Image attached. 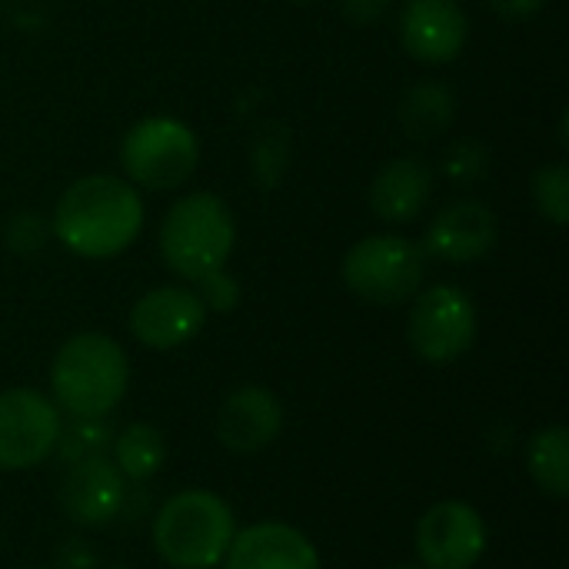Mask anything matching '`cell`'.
<instances>
[{"instance_id": "cell-1", "label": "cell", "mask_w": 569, "mask_h": 569, "mask_svg": "<svg viewBox=\"0 0 569 569\" xmlns=\"http://www.w3.org/2000/svg\"><path fill=\"white\" fill-rule=\"evenodd\" d=\"M143 230V197L117 173H87L73 180L50 217V233L73 257L110 260L133 247Z\"/></svg>"}, {"instance_id": "cell-2", "label": "cell", "mask_w": 569, "mask_h": 569, "mask_svg": "<svg viewBox=\"0 0 569 569\" xmlns=\"http://www.w3.org/2000/svg\"><path fill=\"white\" fill-rule=\"evenodd\" d=\"M130 360L97 330L73 333L50 360V400L70 420H107L127 397Z\"/></svg>"}, {"instance_id": "cell-3", "label": "cell", "mask_w": 569, "mask_h": 569, "mask_svg": "<svg viewBox=\"0 0 569 569\" xmlns=\"http://www.w3.org/2000/svg\"><path fill=\"white\" fill-rule=\"evenodd\" d=\"M233 507L203 487L167 497L150 523V543L170 569H217L233 543Z\"/></svg>"}, {"instance_id": "cell-4", "label": "cell", "mask_w": 569, "mask_h": 569, "mask_svg": "<svg viewBox=\"0 0 569 569\" xmlns=\"http://www.w3.org/2000/svg\"><path fill=\"white\" fill-rule=\"evenodd\" d=\"M237 243V223L223 197L197 190L183 193L160 223V257L170 273L183 277L187 283H200L220 270Z\"/></svg>"}, {"instance_id": "cell-5", "label": "cell", "mask_w": 569, "mask_h": 569, "mask_svg": "<svg viewBox=\"0 0 569 569\" xmlns=\"http://www.w3.org/2000/svg\"><path fill=\"white\" fill-rule=\"evenodd\" d=\"M340 277L353 297L377 307H400L423 290L427 253L410 237L373 233L347 250L340 263Z\"/></svg>"}, {"instance_id": "cell-6", "label": "cell", "mask_w": 569, "mask_h": 569, "mask_svg": "<svg viewBox=\"0 0 569 569\" xmlns=\"http://www.w3.org/2000/svg\"><path fill=\"white\" fill-rule=\"evenodd\" d=\"M120 163L137 190H177L197 173L200 140L177 117H143L123 133Z\"/></svg>"}, {"instance_id": "cell-7", "label": "cell", "mask_w": 569, "mask_h": 569, "mask_svg": "<svg viewBox=\"0 0 569 569\" xmlns=\"http://www.w3.org/2000/svg\"><path fill=\"white\" fill-rule=\"evenodd\" d=\"M477 340V307L453 283H433L410 300L407 343L430 367L457 363Z\"/></svg>"}, {"instance_id": "cell-8", "label": "cell", "mask_w": 569, "mask_h": 569, "mask_svg": "<svg viewBox=\"0 0 569 569\" xmlns=\"http://www.w3.org/2000/svg\"><path fill=\"white\" fill-rule=\"evenodd\" d=\"M63 413L57 403L30 387L0 393V473H23L57 453Z\"/></svg>"}, {"instance_id": "cell-9", "label": "cell", "mask_w": 569, "mask_h": 569, "mask_svg": "<svg viewBox=\"0 0 569 569\" xmlns=\"http://www.w3.org/2000/svg\"><path fill=\"white\" fill-rule=\"evenodd\" d=\"M490 543L487 520L463 500L433 503L413 530V547L423 569H473Z\"/></svg>"}, {"instance_id": "cell-10", "label": "cell", "mask_w": 569, "mask_h": 569, "mask_svg": "<svg viewBox=\"0 0 569 569\" xmlns=\"http://www.w3.org/2000/svg\"><path fill=\"white\" fill-rule=\"evenodd\" d=\"M130 500L123 473L113 467L110 453L83 457L67 463L57 487V507L77 530H103L123 517Z\"/></svg>"}, {"instance_id": "cell-11", "label": "cell", "mask_w": 569, "mask_h": 569, "mask_svg": "<svg viewBox=\"0 0 569 569\" xmlns=\"http://www.w3.org/2000/svg\"><path fill=\"white\" fill-rule=\"evenodd\" d=\"M207 307L193 287H153L147 290L127 317L133 340L147 350H177L190 343L207 327Z\"/></svg>"}, {"instance_id": "cell-12", "label": "cell", "mask_w": 569, "mask_h": 569, "mask_svg": "<svg viewBox=\"0 0 569 569\" xmlns=\"http://www.w3.org/2000/svg\"><path fill=\"white\" fill-rule=\"evenodd\" d=\"M470 40V17L457 0H407L400 10L403 50L430 67L450 63Z\"/></svg>"}, {"instance_id": "cell-13", "label": "cell", "mask_w": 569, "mask_h": 569, "mask_svg": "<svg viewBox=\"0 0 569 569\" xmlns=\"http://www.w3.org/2000/svg\"><path fill=\"white\" fill-rule=\"evenodd\" d=\"M213 433L227 453L253 457L270 443H277V437L283 433V403L277 400L273 390L260 383L237 387L220 403Z\"/></svg>"}, {"instance_id": "cell-14", "label": "cell", "mask_w": 569, "mask_h": 569, "mask_svg": "<svg viewBox=\"0 0 569 569\" xmlns=\"http://www.w3.org/2000/svg\"><path fill=\"white\" fill-rule=\"evenodd\" d=\"M497 213L483 200L447 203L423 233V253L443 263H473L497 247Z\"/></svg>"}, {"instance_id": "cell-15", "label": "cell", "mask_w": 569, "mask_h": 569, "mask_svg": "<svg viewBox=\"0 0 569 569\" xmlns=\"http://www.w3.org/2000/svg\"><path fill=\"white\" fill-rule=\"evenodd\" d=\"M223 569H323L313 540L283 520H260L233 533Z\"/></svg>"}, {"instance_id": "cell-16", "label": "cell", "mask_w": 569, "mask_h": 569, "mask_svg": "<svg viewBox=\"0 0 569 569\" xmlns=\"http://www.w3.org/2000/svg\"><path fill=\"white\" fill-rule=\"evenodd\" d=\"M433 197V170L423 157H397L377 170L370 183V207L387 223L417 220Z\"/></svg>"}, {"instance_id": "cell-17", "label": "cell", "mask_w": 569, "mask_h": 569, "mask_svg": "<svg viewBox=\"0 0 569 569\" xmlns=\"http://www.w3.org/2000/svg\"><path fill=\"white\" fill-rule=\"evenodd\" d=\"M453 117H457V97L440 80H420L400 100V127L417 143H427L447 133Z\"/></svg>"}, {"instance_id": "cell-18", "label": "cell", "mask_w": 569, "mask_h": 569, "mask_svg": "<svg viewBox=\"0 0 569 569\" xmlns=\"http://www.w3.org/2000/svg\"><path fill=\"white\" fill-rule=\"evenodd\" d=\"M110 460L127 483H147L167 463V437L153 423H127L110 440Z\"/></svg>"}, {"instance_id": "cell-19", "label": "cell", "mask_w": 569, "mask_h": 569, "mask_svg": "<svg viewBox=\"0 0 569 569\" xmlns=\"http://www.w3.org/2000/svg\"><path fill=\"white\" fill-rule=\"evenodd\" d=\"M527 473L537 483L540 493L550 500H567L569 497V430L563 423L543 427L527 440L523 453Z\"/></svg>"}, {"instance_id": "cell-20", "label": "cell", "mask_w": 569, "mask_h": 569, "mask_svg": "<svg viewBox=\"0 0 569 569\" xmlns=\"http://www.w3.org/2000/svg\"><path fill=\"white\" fill-rule=\"evenodd\" d=\"M253 177L263 190H273L290 167V130L283 123H263L253 140Z\"/></svg>"}, {"instance_id": "cell-21", "label": "cell", "mask_w": 569, "mask_h": 569, "mask_svg": "<svg viewBox=\"0 0 569 569\" xmlns=\"http://www.w3.org/2000/svg\"><path fill=\"white\" fill-rule=\"evenodd\" d=\"M533 203L540 210L543 220H550L553 227H567L569 223V167L567 163H547L533 173L530 183Z\"/></svg>"}, {"instance_id": "cell-22", "label": "cell", "mask_w": 569, "mask_h": 569, "mask_svg": "<svg viewBox=\"0 0 569 569\" xmlns=\"http://www.w3.org/2000/svg\"><path fill=\"white\" fill-rule=\"evenodd\" d=\"M110 440H113V430L107 427V420H70V427L60 430L57 453L63 463H73L83 457L110 453Z\"/></svg>"}, {"instance_id": "cell-23", "label": "cell", "mask_w": 569, "mask_h": 569, "mask_svg": "<svg viewBox=\"0 0 569 569\" xmlns=\"http://www.w3.org/2000/svg\"><path fill=\"white\" fill-rule=\"evenodd\" d=\"M50 237H53V233H50V223L40 220V217L30 213V210L13 213V217L7 220V227H3V243H7L13 253H23V257L43 250Z\"/></svg>"}, {"instance_id": "cell-24", "label": "cell", "mask_w": 569, "mask_h": 569, "mask_svg": "<svg viewBox=\"0 0 569 569\" xmlns=\"http://www.w3.org/2000/svg\"><path fill=\"white\" fill-rule=\"evenodd\" d=\"M443 170H447V177L450 180H463V183H470V180H480L487 170H490V150L483 147V143H477V140H460V143H453L450 147V153H447V160H443Z\"/></svg>"}, {"instance_id": "cell-25", "label": "cell", "mask_w": 569, "mask_h": 569, "mask_svg": "<svg viewBox=\"0 0 569 569\" xmlns=\"http://www.w3.org/2000/svg\"><path fill=\"white\" fill-rule=\"evenodd\" d=\"M193 290H197V297L203 300L207 313H230V310H237V303H240V283H237V277H233L230 270H220V273L200 280Z\"/></svg>"}, {"instance_id": "cell-26", "label": "cell", "mask_w": 569, "mask_h": 569, "mask_svg": "<svg viewBox=\"0 0 569 569\" xmlns=\"http://www.w3.org/2000/svg\"><path fill=\"white\" fill-rule=\"evenodd\" d=\"M390 3L393 0H340V10L353 27H370L390 10Z\"/></svg>"}, {"instance_id": "cell-27", "label": "cell", "mask_w": 569, "mask_h": 569, "mask_svg": "<svg viewBox=\"0 0 569 569\" xmlns=\"http://www.w3.org/2000/svg\"><path fill=\"white\" fill-rule=\"evenodd\" d=\"M60 569H93L97 567V557H93V550L83 543V540H67V543H60Z\"/></svg>"}, {"instance_id": "cell-28", "label": "cell", "mask_w": 569, "mask_h": 569, "mask_svg": "<svg viewBox=\"0 0 569 569\" xmlns=\"http://www.w3.org/2000/svg\"><path fill=\"white\" fill-rule=\"evenodd\" d=\"M503 20H527V17H533L537 10H543L547 7V0H487Z\"/></svg>"}, {"instance_id": "cell-29", "label": "cell", "mask_w": 569, "mask_h": 569, "mask_svg": "<svg viewBox=\"0 0 569 569\" xmlns=\"http://www.w3.org/2000/svg\"><path fill=\"white\" fill-rule=\"evenodd\" d=\"M290 3H300L303 7V3H317V0H290Z\"/></svg>"}, {"instance_id": "cell-30", "label": "cell", "mask_w": 569, "mask_h": 569, "mask_svg": "<svg viewBox=\"0 0 569 569\" xmlns=\"http://www.w3.org/2000/svg\"><path fill=\"white\" fill-rule=\"evenodd\" d=\"M393 569H423V567H393Z\"/></svg>"}, {"instance_id": "cell-31", "label": "cell", "mask_w": 569, "mask_h": 569, "mask_svg": "<svg viewBox=\"0 0 569 569\" xmlns=\"http://www.w3.org/2000/svg\"><path fill=\"white\" fill-rule=\"evenodd\" d=\"M107 569H130V567H123V563H120V567H107Z\"/></svg>"}, {"instance_id": "cell-32", "label": "cell", "mask_w": 569, "mask_h": 569, "mask_svg": "<svg viewBox=\"0 0 569 569\" xmlns=\"http://www.w3.org/2000/svg\"><path fill=\"white\" fill-rule=\"evenodd\" d=\"M37 569H60V567H37Z\"/></svg>"}]
</instances>
